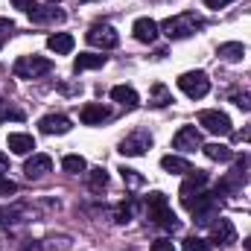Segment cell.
I'll return each instance as SVG.
<instances>
[{
  "instance_id": "11",
  "label": "cell",
  "mask_w": 251,
  "mask_h": 251,
  "mask_svg": "<svg viewBox=\"0 0 251 251\" xmlns=\"http://www.w3.org/2000/svg\"><path fill=\"white\" fill-rule=\"evenodd\" d=\"M210 240L219 243V246H234L237 243V228L231 219H216L210 225Z\"/></svg>"
},
{
  "instance_id": "26",
  "label": "cell",
  "mask_w": 251,
  "mask_h": 251,
  "mask_svg": "<svg viewBox=\"0 0 251 251\" xmlns=\"http://www.w3.org/2000/svg\"><path fill=\"white\" fill-rule=\"evenodd\" d=\"M88 184H91V190L94 193H100V190L108 187V173L102 170V167H97V170H91L88 173Z\"/></svg>"
},
{
  "instance_id": "37",
  "label": "cell",
  "mask_w": 251,
  "mask_h": 251,
  "mask_svg": "<svg viewBox=\"0 0 251 251\" xmlns=\"http://www.w3.org/2000/svg\"><path fill=\"white\" fill-rule=\"evenodd\" d=\"M231 0H204V6H210V9H225Z\"/></svg>"
},
{
  "instance_id": "3",
  "label": "cell",
  "mask_w": 251,
  "mask_h": 251,
  "mask_svg": "<svg viewBox=\"0 0 251 251\" xmlns=\"http://www.w3.org/2000/svg\"><path fill=\"white\" fill-rule=\"evenodd\" d=\"M146 216H149L155 225L167 228V231H176V228H178V216L173 213V207H170V201H167L164 193L146 196Z\"/></svg>"
},
{
  "instance_id": "38",
  "label": "cell",
  "mask_w": 251,
  "mask_h": 251,
  "mask_svg": "<svg viewBox=\"0 0 251 251\" xmlns=\"http://www.w3.org/2000/svg\"><path fill=\"white\" fill-rule=\"evenodd\" d=\"M6 173H9V158L0 152V176H6Z\"/></svg>"
},
{
  "instance_id": "13",
  "label": "cell",
  "mask_w": 251,
  "mask_h": 251,
  "mask_svg": "<svg viewBox=\"0 0 251 251\" xmlns=\"http://www.w3.org/2000/svg\"><path fill=\"white\" fill-rule=\"evenodd\" d=\"M50 170H53V158H50V155H32V158L24 164L26 178H44Z\"/></svg>"
},
{
  "instance_id": "21",
  "label": "cell",
  "mask_w": 251,
  "mask_h": 251,
  "mask_svg": "<svg viewBox=\"0 0 251 251\" xmlns=\"http://www.w3.org/2000/svg\"><path fill=\"white\" fill-rule=\"evenodd\" d=\"M161 167L167 170V173H173V176H187L190 170V161L187 158H181V155H164L161 158Z\"/></svg>"
},
{
  "instance_id": "31",
  "label": "cell",
  "mask_w": 251,
  "mask_h": 251,
  "mask_svg": "<svg viewBox=\"0 0 251 251\" xmlns=\"http://www.w3.org/2000/svg\"><path fill=\"white\" fill-rule=\"evenodd\" d=\"M18 207H0V225H12L15 219H18Z\"/></svg>"
},
{
  "instance_id": "40",
  "label": "cell",
  "mask_w": 251,
  "mask_h": 251,
  "mask_svg": "<svg viewBox=\"0 0 251 251\" xmlns=\"http://www.w3.org/2000/svg\"><path fill=\"white\" fill-rule=\"evenodd\" d=\"M243 246H246V249L251 251V234H249V237H246V240H243Z\"/></svg>"
},
{
  "instance_id": "5",
  "label": "cell",
  "mask_w": 251,
  "mask_h": 251,
  "mask_svg": "<svg viewBox=\"0 0 251 251\" xmlns=\"http://www.w3.org/2000/svg\"><path fill=\"white\" fill-rule=\"evenodd\" d=\"M178 88L187 94L190 100H201L210 91V79H207L204 70H190V73H181L178 76Z\"/></svg>"
},
{
  "instance_id": "6",
  "label": "cell",
  "mask_w": 251,
  "mask_h": 251,
  "mask_svg": "<svg viewBox=\"0 0 251 251\" xmlns=\"http://www.w3.org/2000/svg\"><path fill=\"white\" fill-rule=\"evenodd\" d=\"M85 38H88L91 47H100V50H114L120 44V35H117V29L111 24H94L85 32Z\"/></svg>"
},
{
  "instance_id": "23",
  "label": "cell",
  "mask_w": 251,
  "mask_h": 251,
  "mask_svg": "<svg viewBox=\"0 0 251 251\" xmlns=\"http://www.w3.org/2000/svg\"><path fill=\"white\" fill-rule=\"evenodd\" d=\"M201 149H204V155H207L210 161H222V164H225V161L234 158V152H231L225 143H207V146H201Z\"/></svg>"
},
{
  "instance_id": "19",
  "label": "cell",
  "mask_w": 251,
  "mask_h": 251,
  "mask_svg": "<svg viewBox=\"0 0 251 251\" xmlns=\"http://www.w3.org/2000/svg\"><path fill=\"white\" fill-rule=\"evenodd\" d=\"M73 35L70 32H53L50 38H47V47L56 53V56H67V53H73Z\"/></svg>"
},
{
  "instance_id": "4",
  "label": "cell",
  "mask_w": 251,
  "mask_h": 251,
  "mask_svg": "<svg viewBox=\"0 0 251 251\" xmlns=\"http://www.w3.org/2000/svg\"><path fill=\"white\" fill-rule=\"evenodd\" d=\"M50 70H53V62L50 59H41V56H21L15 62V67H12V73L18 79H38V76H44Z\"/></svg>"
},
{
  "instance_id": "41",
  "label": "cell",
  "mask_w": 251,
  "mask_h": 251,
  "mask_svg": "<svg viewBox=\"0 0 251 251\" xmlns=\"http://www.w3.org/2000/svg\"><path fill=\"white\" fill-rule=\"evenodd\" d=\"M50 3H62V0H50Z\"/></svg>"
},
{
  "instance_id": "25",
  "label": "cell",
  "mask_w": 251,
  "mask_h": 251,
  "mask_svg": "<svg viewBox=\"0 0 251 251\" xmlns=\"http://www.w3.org/2000/svg\"><path fill=\"white\" fill-rule=\"evenodd\" d=\"M62 167H64V173H70V176H79V173H85V158L82 155H64L62 158Z\"/></svg>"
},
{
  "instance_id": "12",
  "label": "cell",
  "mask_w": 251,
  "mask_h": 251,
  "mask_svg": "<svg viewBox=\"0 0 251 251\" xmlns=\"http://www.w3.org/2000/svg\"><path fill=\"white\" fill-rule=\"evenodd\" d=\"M131 32H134V38H137V41H143V44H152V41L158 38L161 26H158L152 18H137V21H134V26H131Z\"/></svg>"
},
{
  "instance_id": "18",
  "label": "cell",
  "mask_w": 251,
  "mask_h": 251,
  "mask_svg": "<svg viewBox=\"0 0 251 251\" xmlns=\"http://www.w3.org/2000/svg\"><path fill=\"white\" fill-rule=\"evenodd\" d=\"M111 100H114V102H120L123 108H137V105H140L137 91H134V88H128V85H114V88H111Z\"/></svg>"
},
{
  "instance_id": "14",
  "label": "cell",
  "mask_w": 251,
  "mask_h": 251,
  "mask_svg": "<svg viewBox=\"0 0 251 251\" xmlns=\"http://www.w3.org/2000/svg\"><path fill=\"white\" fill-rule=\"evenodd\" d=\"M70 120L64 117V114H47V117H41L38 120V128L44 131V134H67L70 131Z\"/></svg>"
},
{
  "instance_id": "7",
  "label": "cell",
  "mask_w": 251,
  "mask_h": 251,
  "mask_svg": "<svg viewBox=\"0 0 251 251\" xmlns=\"http://www.w3.org/2000/svg\"><path fill=\"white\" fill-rule=\"evenodd\" d=\"M149 146H152V134H149L146 128H134L131 134H126L123 137L120 152H123L126 158H137V155H143Z\"/></svg>"
},
{
  "instance_id": "10",
  "label": "cell",
  "mask_w": 251,
  "mask_h": 251,
  "mask_svg": "<svg viewBox=\"0 0 251 251\" xmlns=\"http://www.w3.org/2000/svg\"><path fill=\"white\" fill-rule=\"evenodd\" d=\"M204 187H207V173L190 170L187 176H184V184H181V190H178V196H181V201H190L193 196L204 193Z\"/></svg>"
},
{
  "instance_id": "24",
  "label": "cell",
  "mask_w": 251,
  "mask_h": 251,
  "mask_svg": "<svg viewBox=\"0 0 251 251\" xmlns=\"http://www.w3.org/2000/svg\"><path fill=\"white\" fill-rule=\"evenodd\" d=\"M170 102H173V94H170L164 85H155L152 94H149V105H155V108H167Z\"/></svg>"
},
{
  "instance_id": "34",
  "label": "cell",
  "mask_w": 251,
  "mask_h": 251,
  "mask_svg": "<svg viewBox=\"0 0 251 251\" xmlns=\"http://www.w3.org/2000/svg\"><path fill=\"white\" fill-rule=\"evenodd\" d=\"M234 102H237V108H240V111H251V94H237V97H234Z\"/></svg>"
},
{
  "instance_id": "2",
  "label": "cell",
  "mask_w": 251,
  "mask_h": 251,
  "mask_svg": "<svg viewBox=\"0 0 251 251\" xmlns=\"http://www.w3.org/2000/svg\"><path fill=\"white\" fill-rule=\"evenodd\" d=\"M184 207L193 213V222L213 225V219H219V193H199L196 199L184 201Z\"/></svg>"
},
{
  "instance_id": "8",
  "label": "cell",
  "mask_w": 251,
  "mask_h": 251,
  "mask_svg": "<svg viewBox=\"0 0 251 251\" xmlns=\"http://www.w3.org/2000/svg\"><path fill=\"white\" fill-rule=\"evenodd\" d=\"M199 123L204 126L210 134H219V137H228L234 128H231V117L225 111H201L199 114Z\"/></svg>"
},
{
  "instance_id": "29",
  "label": "cell",
  "mask_w": 251,
  "mask_h": 251,
  "mask_svg": "<svg viewBox=\"0 0 251 251\" xmlns=\"http://www.w3.org/2000/svg\"><path fill=\"white\" fill-rule=\"evenodd\" d=\"M3 120H24V111L12 108L9 102H0V123H3Z\"/></svg>"
},
{
  "instance_id": "39",
  "label": "cell",
  "mask_w": 251,
  "mask_h": 251,
  "mask_svg": "<svg viewBox=\"0 0 251 251\" xmlns=\"http://www.w3.org/2000/svg\"><path fill=\"white\" fill-rule=\"evenodd\" d=\"M240 140L251 143V123H249V126H243V131H240Z\"/></svg>"
},
{
  "instance_id": "28",
  "label": "cell",
  "mask_w": 251,
  "mask_h": 251,
  "mask_svg": "<svg viewBox=\"0 0 251 251\" xmlns=\"http://www.w3.org/2000/svg\"><path fill=\"white\" fill-rule=\"evenodd\" d=\"M120 176H123V181L128 184V187H143V176H137V170L123 167V170H120Z\"/></svg>"
},
{
  "instance_id": "33",
  "label": "cell",
  "mask_w": 251,
  "mask_h": 251,
  "mask_svg": "<svg viewBox=\"0 0 251 251\" xmlns=\"http://www.w3.org/2000/svg\"><path fill=\"white\" fill-rule=\"evenodd\" d=\"M12 193H18V184L9 181L6 176H0V196H12Z\"/></svg>"
},
{
  "instance_id": "17",
  "label": "cell",
  "mask_w": 251,
  "mask_h": 251,
  "mask_svg": "<svg viewBox=\"0 0 251 251\" xmlns=\"http://www.w3.org/2000/svg\"><path fill=\"white\" fill-rule=\"evenodd\" d=\"M6 143H9V149H12L15 155H29V152L35 149V137H32V134H24V131H12Z\"/></svg>"
},
{
  "instance_id": "27",
  "label": "cell",
  "mask_w": 251,
  "mask_h": 251,
  "mask_svg": "<svg viewBox=\"0 0 251 251\" xmlns=\"http://www.w3.org/2000/svg\"><path fill=\"white\" fill-rule=\"evenodd\" d=\"M131 216H134V201H123V204L114 210V222H117V225L131 222Z\"/></svg>"
},
{
  "instance_id": "32",
  "label": "cell",
  "mask_w": 251,
  "mask_h": 251,
  "mask_svg": "<svg viewBox=\"0 0 251 251\" xmlns=\"http://www.w3.org/2000/svg\"><path fill=\"white\" fill-rule=\"evenodd\" d=\"M12 32H15V24H12V21H6V18H0V47L6 44V38H9Z\"/></svg>"
},
{
  "instance_id": "1",
  "label": "cell",
  "mask_w": 251,
  "mask_h": 251,
  "mask_svg": "<svg viewBox=\"0 0 251 251\" xmlns=\"http://www.w3.org/2000/svg\"><path fill=\"white\" fill-rule=\"evenodd\" d=\"M201 26H204V21H201L196 12H181V15L167 18V21L161 24V32H164L167 38H173V41H181V38L196 35Z\"/></svg>"
},
{
  "instance_id": "30",
  "label": "cell",
  "mask_w": 251,
  "mask_h": 251,
  "mask_svg": "<svg viewBox=\"0 0 251 251\" xmlns=\"http://www.w3.org/2000/svg\"><path fill=\"white\" fill-rule=\"evenodd\" d=\"M184 251H210V243H204L201 237H187L184 240Z\"/></svg>"
},
{
  "instance_id": "15",
  "label": "cell",
  "mask_w": 251,
  "mask_h": 251,
  "mask_svg": "<svg viewBox=\"0 0 251 251\" xmlns=\"http://www.w3.org/2000/svg\"><path fill=\"white\" fill-rule=\"evenodd\" d=\"M79 120L85 126H100L102 120H108V108L102 102H88L82 111H79Z\"/></svg>"
},
{
  "instance_id": "9",
  "label": "cell",
  "mask_w": 251,
  "mask_h": 251,
  "mask_svg": "<svg viewBox=\"0 0 251 251\" xmlns=\"http://www.w3.org/2000/svg\"><path fill=\"white\" fill-rule=\"evenodd\" d=\"M173 146L181 149V152H196V149H201V131H199L196 126H181V128L176 131V137H173Z\"/></svg>"
},
{
  "instance_id": "36",
  "label": "cell",
  "mask_w": 251,
  "mask_h": 251,
  "mask_svg": "<svg viewBox=\"0 0 251 251\" xmlns=\"http://www.w3.org/2000/svg\"><path fill=\"white\" fill-rule=\"evenodd\" d=\"M12 6H15V9H21V12H26V15H29V12H32V9H35V0H12Z\"/></svg>"
},
{
  "instance_id": "35",
  "label": "cell",
  "mask_w": 251,
  "mask_h": 251,
  "mask_svg": "<svg viewBox=\"0 0 251 251\" xmlns=\"http://www.w3.org/2000/svg\"><path fill=\"white\" fill-rule=\"evenodd\" d=\"M149 251H176V246H173V240H167V237H164V240H155Z\"/></svg>"
},
{
  "instance_id": "20",
  "label": "cell",
  "mask_w": 251,
  "mask_h": 251,
  "mask_svg": "<svg viewBox=\"0 0 251 251\" xmlns=\"http://www.w3.org/2000/svg\"><path fill=\"white\" fill-rule=\"evenodd\" d=\"M216 56H219L222 62H228V64H237L243 56H246V47H243L240 41H228V44H219Z\"/></svg>"
},
{
  "instance_id": "16",
  "label": "cell",
  "mask_w": 251,
  "mask_h": 251,
  "mask_svg": "<svg viewBox=\"0 0 251 251\" xmlns=\"http://www.w3.org/2000/svg\"><path fill=\"white\" fill-rule=\"evenodd\" d=\"M29 18H32V24H62L64 12L56 9V6H35L29 12Z\"/></svg>"
},
{
  "instance_id": "22",
  "label": "cell",
  "mask_w": 251,
  "mask_h": 251,
  "mask_svg": "<svg viewBox=\"0 0 251 251\" xmlns=\"http://www.w3.org/2000/svg\"><path fill=\"white\" fill-rule=\"evenodd\" d=\"M102 64H105V56H97V53H79V56L73 59V70L82 73V70H97V67H102Z\"/></svg>"
}]
</instances>
